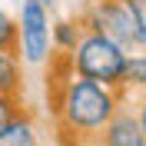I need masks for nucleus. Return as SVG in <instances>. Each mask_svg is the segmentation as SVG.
I'll return each mask as SVG.
<instances>
[{
    "label": "nucleus",
    "mask_w": 146,
    "mask_h": 146,
    "mask_svg": "<svg viewBox=\"0 0 146 146\" xmlns=\"http://www.w3.org/2000/svg\"><path fill=\"white\" fill-rule=\"evenodd\" d=\"M126 93L93 83L86 76L73 73L66 83L46 86V106L56 126V143L60 146H86L103 133L110 119L126 106Z\"/></svg>",
    "instance_id": "obj_1"
},
{
    "label": "nucleus",
    "mask_w": 146,
    "mask_h": 146,
    "mask_svg": "<svg viewBox=\"0 0 146 146\" xmlns=\"http://www.w3.org/2000/svg\"><path fill=\"white\" fill-rule=\"evenodd\" d=\"M70 56H73V73L76 76L123 90V70H126L129 50H123L116 40H110L103 33H86Z\"/></svg>",
    "instance_id": "obj_2"
},
{
    "label": "nucleus",
    "mask_w": 146,
    "mask_h": 146,
    "mask_svg": "<svg viewBox=\"0 0 146 146\" xmlns=\"http://www.w3.org/2000/svg\"><path fill=\"white\" fill-rule=\"evenodd\" d=\"M76 17L86 27V33H103L129 53L136 50V27H133L129 0H90Z\"/></svg>",
    "instance_id": "obj_3"
},
{
    "label": "nucleus",
    "mask_w": 146,
    "mask_h": 146,
    "mask_svg": "<svg viewBox=\"0 0 146 146\" xmlns=\"http://www.w3.org/2000/svg\"><path fill=\"white\" fill-rule=\"evenodd\" d=\"M17 27H20V60H23V66H46V60L53 56L50 10H43L36 0H20Z\"/></svg>",
    "instance_id": "obj_4"
},
{
    "label": "nucleus",
    "mask_w": 146,
    "mask_h": 146,
    "mask_svg": "<svg viewBox=\"0 0 146 146\" xmlns=\"http://www.w3.org/2000/svg\"><path fill=\"white\" fill-rule=\"evenodd\" d=\"M86 146H146L143 126H139L136 113H133V103H126V106H123L116 116L103 126L100 136L90 139Z\"/></svg>",
    "instance_id": "obj_5"
},
{
    "label": "nucleus",
    "mask_w": 146,
    "mask_h": 146,
    "mask_svg": "<svg viewBox=\"0 0 146 146\" xmlns=\"http://www.w3.org/2000/svg\"><path fill=\"white\" fill-rule=\"evenodd\" d=\"M0 146H43V133H40L36 113L30 106L0 133Z\"/></svg>",
    "instance_id": "obj_6"
},
{
    "label": "nucleus",
    "mask_w": 146,
    "mask_h": 146,
    "mask_svg": "<svg viewBox=\"0 0 146 146\" xmlns=\"http://www.w3.org/2000/svg\"><path fill=\"white\" fill-rule=\"evenodd\" d=\"M50 33H53V53H73L86 36V27L80 23V17H56Z\"/></svg>",
    "instance_id": "obj_7"
},
{
    "label": "nucleus",
    "mask_w": 146,
    "mask_h": 146,
    "mask_svg": "<svg viewBox=\"0 0 146 146\" xmlns=\"http://www.w3.org/2000/svg\"><path fill=\"white\" fill-rule=\"evenodd\" d=\"M0 93L23 100V60L17 53H0Z\"/></svg>",
    "instance_id": "obj_8"
},
{
    "label": "nucleus",
    "mask_w": 146,
    "mask_h": 146,
    "mask_svg": "<svg viewBox=\"0 0 146 146\" xmlns=\"http://www.w3.org/2000/svg\"><path fill=\"white\" fill-rule=\"evenodd\" d=\"M123 93L126 100H136L146 93V50H133L123 70Z\"/></svg>",
    "instance_id": "obj_9"
},
{
    "label": "nucleus",
    "mask_w": 146,
    "mask_h": 146,
    "mask_svg": "<svg viewBox=\"0 0 146 146\" xmlns=\"http://www.w3.org/2000/svg\"><path fill=\"white\" fill-rule=\"evenodd\" d=\"M0 53H17L20 56V27H17V17H10L3 7H0Z\"/></svg>",
    "instance_id": "obj_10"
},
{
    "label": "nucleus",
    "mask_w": 146,
    "mask_h": 146,
    "mask_svg": "<svg viewBox=\"0 0 146 146\" xmlns=\"http://www.w3.org/2000/svg\"><path fill=\"white\" fill-rule=\"evenodd\" d=\"M23 110H27L23 100H17V96H3V93H0V133H3V129H7Z\"/></svg>",
    "instance_id": "obj_11"
},
{
    "label": "nucleus",
    "mask_w": 146,
    "mask_h": 146,
    "mask_svg": "<svg viewBox=\"0 0 146 146\" xmlns=\"http://www.w3.org/2000/svg\"><path fill=\"white\" fill-rule=\"evenodd\" d=\"M133 27H136V50H146V0H129Z\"/></svg>",
    "instance_id": "obj_12"
},
{
    "label": "nucleus",
    "mask_w": 146,
    "mask_h": 146,
    "mask_svg": "<svg viewBox=\"0 0 146 146\" xmlns=\"http://www.w3.org/2000/svg\"><path fill=\"white\" fill-rule=\"evenodd\" d=\"M133 113H136L139 126H143V136H146V93H143V96H136V103H133Z\"/></svg>",
    "instance_id": "obj_13"
},
{
    "label": "nucleus",
    "mask_w": 146,
    "mask_h": 146,
    "mask_svg": "<svg viewBox=\"0 0 146 146\" xmlns=\"http://www.w3.org/2000/svg\"><path fill=\"white\" fill-rule=\"evenodd\" d=\"M36 3H40V7H43V10H50V13H53V10H56V0H36Z\"/></svg>",
    "instance_id": "obj_14"
}]
</instances>
